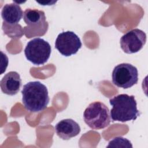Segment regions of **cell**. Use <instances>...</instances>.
I'll use <instances>...</instances> for the list:
<instances>
[{
	"instance_id": "2",
	"label": "cell",
	"mask_w": 148,
	"mask_h": 148,
	"mask_svg": "<svg viewBox=\"0 0 148 148\" xmlns=\"http://www.w3.org/2000/svg\"><path fill=\"white\" fill-rule=\"evenodd\" d=\"M112 108L110 115L113 121L126 122L135 120L140 113L137 109V103L134 95L119 94L110 99Z\"/></svg>"
},
{
	"instance_id": "1",
	"label": "cell",
	"mask_w": 148,
	"mask_h": 148,
	"mask_svg": "<svg viewBox=\"0 0 148 148\" xmlns=\"http://www.w3.org/2000/svg\"><path fill=\"white\" fill-rule=\"evenodd\" d=\"M21 94L22 102L25 108L31 112L45 110L50 101L46 86L39 81L29 82L24 85Z\"/></svg>"
},
{
	"instance_id": "7",
	"label": "cell",
	"mask_w": 148,
	"mask_h": 148,
	"mask_svg": "<svg viewBox=\"0 0 148 148\" xmlns=\"http://www.w3.org/2000/svg\"><path fill=\"white\" fill-rule=\"evenodd\" d=\"M82 46L79 36L75 32L69 31L59 34L55 42V48L65 57L76 54Z\"/></svg>"
},
{
	"instance_id": "5",
	"label": "cell",
	"mask_w": 148,
	"mask_h": 148,
	"mask_svg": "<svg viewBox=\"0 0 148 148\" xmlns=\"http://www.w3.org/2000/svg\"><path fill=\"white\" fill-rule=\"evenodd\" d=\"M51 52L49 43L40 38L29 41L24 49V54L29 61L36 65L45 64L50 58Z\"/></svg>"
},
{
	"instance_id": "11",
	"label": "cell",
	"mask_w": 148,
	"mask_h": 148,
	"mask_svg": "<svg viewBox=\"0 0 148 148\" xmlns=\"http://www.w3.org/2000/svg\"><path fill=\"white\" fill-rule=\"evenodd\" d=\"M23 12L17 3H11L5 5L1 11L3 22L8 25H16L23 16Z\"/></svg>"
},
{
	"instance_id": "12",
	"label": "cell",
	"mask_w": 148,
	"mask_h": 148,
	"mask_svg": "<svg viewBox=\"0 0 148 148\" xmlns=\"http://www.w3.org/2000/svg\"><path fill=\"white\" fill-rule=\"evenodd\" d=\"M2 29L5 34L12 38H19L24 34L23 28L19 24L10 25L3 22Z\"/></svg>"
},
{
	"instance_id": "10",
	"label": "cell",
	"mask_w": 148,
	"mask_h": 148,
	"mask_svg": "<svg viewBox=\"0 0 148 148\" xmlns=\"http://www.w3.org/2000/svg\"><path fill=\"white\" fill-rule=\"evenodd\" d=\"M2 91L9 95L17 94L21 86L20 76L16 71H10L2 77L0 82Z\"/></svg>"
},
{
	"instance_id": "13",
	"label": "cell",
	"mask_w": 148,
	"mask_h": 148,
	"mask_svg": "<svg viewBox=\"0 0 148 148\" xmlns=\"http://www.w3.org/2000/svg\"><path fill=\"white\" fill-rule=\"evenodd\" d=\"M132 147L131 142L126 138L118 136L113 138L109 142L107 147Z\"/></svg>"
},
{
	"instance_id": "9",
	"label": "cell",
	"mask_w": 148,
	"mask_h": 148,
	"mask_svg": "<svg viewBox=\"0 0 148 148\" xmlns=\"http://www.w3.org/2000/svg\"><path fill=\"white\" fill-rule=\"evenodd\" d=\"M80 131L79 124L71 119L62 120L55 125L57 135L63 140H69L77 136Z\"/></svg>"
},
{
	"instance_id": "8",
	"label": "cell",
	"mask_w": 148,
	"mask_h": 148,
	"mask_svg": "<svg viewBox=\"0 0 148 148\" xmlns=\"http://www.w3.org/2000/svg\"><path fill=\"white\" fill-rule=\"evenodd\" d=\"M146 42V35L139 29H132L120 39V46L123 51L127 54L135 53L140 51Z\"/></svg>"
},
{
	"instance_id": "3",
	"label": "cell",
	"mask_w": 148,
	"mask_h": 148,
	"mask_svg": "<svg viewBox=\"0 0 148 148\" xmlns=\"http://www.w3.org/2000/svg\"><path fill=\"white\" fill-rule=\"evenodd\" d=\"M83 119L85 123L93 130L105 128L111 121L109 108L100 101L89 104L83 113Z\"/></svg>"
},
{
	"instance_id": "6",
	"label": "cell",
	"mask_w": 148,
	"mask_h": 148,
	"mask_svg": "<svg viewBox=\"0 0 148 148\" xmlns=\"http://www.w3.org/2000/svg\"><path fill=\"white\" fill-rule=\"evenodd\" d=\"M113 83L120 88H129L138 81L137 68L129 63H121L116 65L112 74Z\"/></svg>"
},
{
	"instance_id": "4",
	"label": "cell",
	"mask_w": 148,
	"mask_h": 148,
	"mask_svg": "<svg viewBox=\"0 0 148 148\" xmlns=\"http://www.w3.org/2000/svg\"><path fill=\"white\" fill-rule=\"evenodd\" d=\"M45 12L35 9H27L23 13V20L27 25L23 28L27 38L39 37L45 35L49 28Z\"/></svg>"
}]
</instances>
